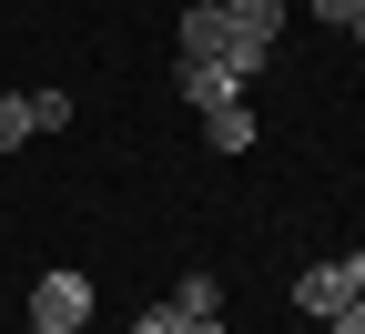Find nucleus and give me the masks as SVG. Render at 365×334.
Here are the masks:
<instances>
[{"label":"nucleus","instance_id":"20e7f679","mask_svg":"<svg viewBox=\"0 0 365 334\" xmlns=\"http://www.w3.org/2000/svg\"><path fill=\"white\" fill-rule=\"evenodd\" d=\"M203 142H213V152H254V112H244V102L203 112Z\"/></svg>","mask_w":365,"mask_h":334},{"label":"nucleus","instance_id":"f8f14e48","mask_svg":"<svg viewBox=\"0 0 365 334\" xmlns=\"http://www.w3.org/2000/svg\"><path fill=\"white\" fill-rule=\"evenodd\" d=\"M335 334H365V294H355V304H345V314H335Z\"/></svg>","mask_w":365,"mask_h":334},{"label":"nucleus","instance_id":"f257e3e1","mask_svg":"<svg viewBox=\"0 0 365 334\" xmlns=\"http://www.w3.org/2000/svg\"><path fill=\"white\" fill-rule=\"evenodd\" d=\"M31 324L81 334V324H91V273H71V263H61V273H41V283H31Z\"/></svg>","mask_w":365,"mask_h":334},{"label":"nucleus","instance_id":"2eb2a0df","mask_svg":"<svg viewBox=\"0 0 365 334\" xmlns=\"http://www.w3.org/2000/svg\"><path fill=\"white\" fill-rule=\"evenodd\" d=\"M31 334H61V324H31Z\"/></svg>","mask_w":365,"mask_h":334},{"label":"nucleus","instance_id":"f03ea898","mask_svg":"<svg viewBox=\"0 0 365 334\" xmlns=\"http://www.w3.org/2000/svg\"><path fill=\"white\" fill-rule=\"evenodd\" d=\"M173 81H182V102H193V112L244 102V71H234V61H203V51H182V61H173Z\"/></svg>","mask_w":365,"mask_h":334},{"label":"nucleus","instance_id":"9b49d317","mask_svg":"<svg viewBox=\"0 0 365 334\" xmlns=\"http://www.w3.org/2000/svg\"><path fill=\"white\" fill-rule=\"evenodd\" d=\"M173 314H182V304H173ZM182 334H223V314H182Z\"/></svg>","mask_w":365,"mask_h":334},{"label":"nucleus","instance_id":"423d86ee","mask_svg":"<svg viewBox=\"0 0 365 334\" xmlns=\"http://www.w3.org/2000/svg\"><path fill=\"white\" fill-rule=\"evenodd\" d=\"M21 102H31V132H61V122H71V91H61V81H41V91H21Z\"/></svg>","mask_w":365,"mask_h":334},{"label":"nucleus","instance_id":"4468645a","mask_svg":"<svg viewBox=\"0 0 365 334\" xmlns=\"http://www.w3.org/2000/svg\"><path fill=\"white\" fill-rule=\"evenodd\" d=\"M345 31H355V41H365V11H355V21H345Z\"/></svg>","mask_w":365,"mask_h":334},{"label":"nucleus","instance_id":"ddd939ff","mask_svg":"<svg viewBox=\"0 0 365 334\" xmlns=\"http://www.w3.org/2000/svg\"><path fill=\"white\" fill-rule=\"evenodd\" d=\"M355 294H365V254H355Z\"/></svg>","mask_w":365,"mask_h":334},{"label":"nucleus","instance_id":"7ed1b4c3","mask_svg":"<svg viewBox=\"0 0 365 334\" xmlns=\"http://www.w3.org/2000/svg\"><path fill=\"white\" fill-rule=\"evenodd\" d=\"M294 304H304L314 324H335V314L355 304V254H345V263H304V273H294Z\"/></svg>","mask_w":365,"mask_h":334},{"label":"nucleus","instance_id":"0eeeda50","mask_svg":"<svg viewBox=\"0 0 365 334\" xmlns=\"http://www.w3.org/2000/svg\"><path fill=\"white\" fill-rule=\"evenodd\" d=\"M173 304H182V314H223V283H213V273H182Z\"/></svg>","mask_w":365,"mask_h":334},{"label":"nucleus","instance_id":"9d476101","mask_svg":"<svg viewBox=\"0 0 365 334\" xmlns=\"http://www.w3.org/2000/svg\"><path fill=\"white\" fill-rule=\"evenodd\" d=\"M132 334H182V314H173V304H153L143 324H132Z\"/></svg>","mask_w":365,"mask_h":334},{"label":"nucleus","instance_id":"1a4fd4ad","mask_svg":"<svg viewBox=\"0 0 365 334\" xmlns=\"http://www.w3.org/2000/svg\"><path fill=\"white\" fill-rule=\"evenodd\" d=\"M304 11H314V21H335V31H345V21L365 11V0H304Z\"/></svg>","mask_w":365,"mask_h":334},{"label":"nucleus","instance_id":"39448f33","mask_svg":"<svg viewBox=\"0 0 365 334\" xmlns=\"http://www.w3.org/2000/svg\"><path fill=\"white\" fill-rule=\"evenodd\" d=\"M223 11H234V31H254V41H284V11H294V0H223Z\"/></svg>","mask_w":365,"mask_h":334},{"label":"nucleus","instance_id":"6e6552de","mask_svg":"<svg viewBox=\"0 0 365 334\" xmlns=\"http://www.w3.org/2000/svg\"><path fill=\"white\" fill-rule=\"evenodd\" d=\"M21 142H31V102H21V91H0V152H21Z\"/></svg>","mask_w":365,"mask_h":334}]
</instances>
